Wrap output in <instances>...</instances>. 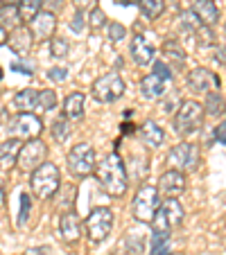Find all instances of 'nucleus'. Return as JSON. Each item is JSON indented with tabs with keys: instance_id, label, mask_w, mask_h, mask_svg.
<instances>
[{
	"instance_id": "5701e85b",
	"label": "nucleus",
	"mask_w": 226,
	"mask_h": 255,
	"mask_svg": "<svg viewBox=\"0 0 226 255\" xmlns=\"http://www.w3.org/2000/svg\"><path fill=\"white\" fill-rule=\"evenodd\" d=\"M165 79L159 77V75H147V77L140 82V95L145 97V100H159V97L165 95Z\"/></svg>"
},
{
	"instance_id": "423d86ee",
	"label": "nucleus",
	"mask_w": 226,
	"mask_h": 255,
	"mask_svg": "<svg viewBox=\"0 0 226 255\" xmlns=\"http://www.w3.org/2000/svg\"><path fill=\"white\" fill-rule=\"evenodd\" d=\"M91 95L100 104H113V102H118L125 95V79L116 70H109L106 75L95 79V84L91 88Z\"/></svg>"
},
{
	"instance_id": "ea45409f",
	"label": "nucleus",
	"mask_w": 226,
	"mask_h": 255,
	"mask_svg": "<svg viewBox=\"0 0 226 255\" xmlns=\"http://www.w3.org/2000/svg\"><path fill=\"white\" fill-rule=\"evenodd\" d=\"M61 9H63V0H43V11H50V14L57 16Z\"/></svg>"
},
{
	"instance_id": "37998d69",
	"label": "nucleus",
	"mask_w": 226,
	"mask_h": 255,
	"mask_svg": "<svg viewBox=\"0 0 226 255\" xmlns=\"http://www.w3.org/2000/svg\"><path fill=\"white\" fill-rule=\"evenodd\" d=\"M213 59H215L217 63H222V66H226V45H217Z\"/></svg>"
},
{
	"instance_id": "8fccbe9b",
	"label": "nucleus",
	"mask_w": 226,
	"mask_h": 255,
	"mask_svg": "<svg viewBox=\"0 0 226 255\" xmlns=\"http://www.w3.org/2000/svg\"><path fill=\"white\" fill-rule=\"evenodd\" d=\"M0 82H2V68H0Z\"/></svg>"
},
{
	"instance_id": "09e8293b",
	"label": "nucleus",
	"mask_w": 226,
	"mask_h": 255,
	"mask_svg": "<svg viewBox=\"0 0 226 255\" xmlns=\"http://www.w3.org/2000/svg\"><path fill=\"white\" fill-rule=\"evenodd\" d=\"M20 0H0V5H18Z\"/></svg>"
},
{
	"instance_id": "58836bf2",
	"label": "nucleus",
	"mask_w": 226,
	"mask_h": 255,
	"mask_svg": "<svg viewBox=\"0 0 226 255\" xmlns=\"http://www.w3.org/2000/svg\"><path fill=\"white\" fill-rule=\"evenodd\" d=\"M48 79H50V82H54V84L66 82V79H68V70H66V68H50V70H48Z\"/></svg>"
},
{
	"instance_id": "c85d7f7f",
	"label": "nucleus",
	"mask_w": 226,
	"mask_h": 255,
	"mask_svg": "<svg viewBox=\"0 0 226 255\" xmlns=\"http://www.w3.org/2000/svg\"><path fill=\"white\" fill-rule=\"evenodd\" d=\"M70 131H72V127H70V120H68L66 116L57 118V120L52 122V138H54V142H66L68 135H70Z\"/></svg>"
},
{
	"instance_id": "ddd939ff",
	"label": "nucleus",
	"mask_w": 226,
	"mask_h": 255,
	"mask_svg": "<svg viewBox=\"0 0 226 255\" xmlns=\"http://www.w3.org/2000/svg\"><path fill=\"white\" fill-rule=\"evenodd\" d=\"M186 183L188 178L183 172H177V169H168V172L161 174L159 178V194L165 199H177L179 194H183V190H186Z\"/></svg>"
},
{
	"instance_id": "9b49d317",
	"label": "nucleus",
	"mask_w": 226,
	"mask_h": 255,
	"mask_svg": "<svg viewBox=\"0 0 226 255\" xmlns=\"http://www.w3.org/2000/svg\"><path fill=\"white\" fill-rule=\"evenodd\" d=\"M45 156H48V144L41 138H34L23 142V149L18 156V169L20 172H34L36 167L45 163Z\"/></svg>"
},
{
	"instance_id": "c9c22d12",
	"label": "nucleus",
	"mask_w": 226,
	"mask_h": 255,
	"mask_svg": "<svg viewBox=\"0 0 226 255\" xmlns=\"http://www.w3.org/2000/svg\"><path fill=\"white\" fill-rule=\"evenodd\" d=\"M127 36V29L122 27L120 23H109V39L113 41V43H118V41H122Z\"/></svg>"
},
{
	"instance_id": "4c0bfd02",
	"label": "nucleus",
	"mask_w": 226,
	"mask_h": 255,
	"mask_svg": "<svg viewBox=\"0 0 226 255\" xmlns=\"http://www.w3.org/2000/svg\"><path fill=\"white\" fill-rule=\"evenodd\" d=\"M84 27H86V20H84V11H77L75 9V14H72V20H70V29L75 34L84 32Z\"/></svg>"
},
{
	"instance_id": "473e14b6",
	"label": "nucleus",
	"mask_w": 226,
	"mask_h": 255,
	"mask_svg": "<svg viewBox=\"0 0 226 255\" xmlns=\"http://www.w3.org/2000/svg\"><path fill=\"white\" fill-rule=\"evenodd\" d=\"M88 27H91V32H100V29L106 27V14L102 9H93L88 11Z\"/></svg>"
},
{
	"instance_id": "f704fd0d",
	"label": "nucleus",
	"mask_w": 226,
	"mask_h": 255,
	"mask_svg": "<svg viewBox=\"0 0 226 255\" xmlns=\"http://www.w3.org/2000/svg\"><path fill=\"white\" fill-rule=\"evenodd\" d=\"M29 208H32V199H29L27 192H23L20 194V212H18V219H16L18 226H25V222H27V217H29Z\"/></svg>"
},
{
	"instance_id": "4468645a",
	"label": "nucleus",
	"mask_w": 226,
	"mask_h": 255,
	"mask_svg": "<svg viewBox=\"0 0 226 255\" xmlns=\"http://www.w3.org/2000/svg\"><path fill=\"white\" fill-rule=\"evenodd\" d=\"M32 29V36L36 43H43V41H50L54 36V29H57V16L50 14V11H41L32 23L27 25Z\"/></svg>"
},
{
	"instance_id": "49530a36",
	"label": "nucleus",
	"mask_w": 226,
	"mask_h": 255,
	"mask_svg": "<svg viewBox=\"0 0 226 255\" xmlns=\"http://www.w3.org/2000/svg\"><path fill=\"white\" fill-rule=\"evenodd\" d=\"M5 206V178L0 176V208Z\"/></svg>"
},
{
	"instance_id": "7ed1b4c3",
	"label": "nucleus",
	"mask_w": 226,
	"mask_h": 255,
	"mask_svg": "<svg viewBox=\"0 0 226 255\" xmlns=\"http://www.w3.org/2000/svg\"><path fill=\"white\" fill-rule=\"evenodd\" d=\"M204 104H199V102L195 100H186L179 104L177 113H174V131H177L179 135H183V138H188V135L197 133L199 129H202L204 125Z\"/></svg>"
},
{
	"instance_id": "a878e982",
	"label": "nucleus",
	"mask_w": 226,
	"mask_h": 255,
	"mask_svg": "<svg viewBox=\"0 0 226 255\" xmlns=\"http://www.w3.org/2000/svg\"><path fill=\"white\" fill-rule=\"evenodd\" d=\"M163 52H165V57H168V63H174L177 68H181L183 63H186V50L181 48L179 41L170 39L168 43L163 45Z\"/></svg>"
},
{
	"instance_id": "b1692460",
	"label": "nucleus",
	"mask_w": 226,
	"mask_h": 255,
	"mask_svg": "<svg viewBox=\"0 0 226 255\" xmlns=\"http://www.w3.org/2000/svg\"><path fill=\"white\" fill-rule=\"evenodd\" d=\"M0 25L9 32L23 25V16H20L18 5H0Z\"/></svg>"
},
{
	"instance_id": "a18cd8bd",
	"label": "nucleus",
	"mask_w": 226,
	"mask_h": 255,
	"mask_svg": "<svg viewBox=\"0 0 226 255\" xmlns=\"http://www.w3.org/2000/svg\"><path fill=\"white\" fill-rule=\"evenodd\" d=\"M7 41H9V29L0 25V45H7Z\"/></svg>"
},
{
	"instance_id": "39448f33",
	"label": "nucleus",
	"mask_w": 226,
	"mask_h": 255,
	"mask_svg": "<svg viewBox=\"0 0 226 255\" xmlns=\"http://www.w3.org/2000/svg\"><path fill=\"white\" fill-rule=\"evenodd\" d=\"M84 228H86V240L91 244H102L113 231V212L104 206L93 208L84 222Z\"/></svg>"
},
{
	"instance_id": "20e7f679",
	"label": "nucleus",
	"mask_w": 226,
	"mask_h": 255,
	"mask_svg": "<svg viewBox=\"0 0 226 255\" xmlns=\"http://www.w3.org/2000/svg\"><path fill=\"white\" fill-rule=\"evenodd\" d=\"M161 206V194L156 185H140L138 192L134 197V203H131V212H134V219L140 224H152L154 222V215Z\"/></svg>"
},
{
	"instance_id": "72a5a7b5",
	"label": "nucleus",
	"mask_w": 226,
	"mask_h": 255,
	"mask_svg": "<svg viewBox=\"0 0 226 255\" xmlns=\"http://www.w3.org/2000/svg\"><path fill=\"white\" fill-rule=\"evenodd\" d=\"M68 48H70V43H68L66 39H61V36H54V39H50V52H52V57L63 59L68 54Z\"/></svg>"
},
{
	"instance_id": "de8ad7c7",
	"label": "nucleus",
	"mask_w": 226,
	"mask_h": 255,
	"mask_svg": "<svg viewBox=\"0 0 226 255\" xmlns=\"http://www.w3.org/2000/svg\"><path fill=\"white\" fill-rule=\"evenodd\" d=\"M120 5H140V0H120Z\"/></svg>"
},
{
	"instance_id": "dca6fc26",
	"label": "nucleus",
	"mask_w": 226,
	"mask_h": 255,
	"mask_svg": "<svg viewBox=\"0 0 226 255\" xmlns=\"http://www.w3.org/2000/svg\"><path fill=\"white\" fill-rule=\"evenodd\" d=\"M7 45H9V50L14 54H18V57H25V54L32 50V45H34L32 29H29L27 25H20V27H16L14 32H9V41H7Z\"/></svg>"
},
{
	"instance_id": "f3484780",
	"label": "nucleus",
	"mask_w": 226,
	"mask_h": 255,
	"mask_svg": "<svg viewBox=\"0 0 226 255\" xmlns=\"http://www.w3.org/2000/svg\"><path fill=\"white\" fill-rule=\"evenodd\" d=\"M20 149H23V142L16 138H9L5 142H0V169H14L18 165V156H20Z\"/></svg>"
},
{
	"instance_id": "9d476101",
	"label": "nucleus",
	"mask_w": 226,
	"mask_h": 255,
	"mask_svg": "<svg viewBox=\"0 0 226 255\" xmlns=\"http://www.w3.org/2000/svg\"><path fill=\"white\" fill-rule=\"evenodd\" d=\"M168 165L170 169H177V172H195L199 167V149L197 144L193 142H179L174 144L168 154Z\"/></svg>"
},
{
	"instance_id": "bb28decb",
	"label": "nucleus",
	"mask_w": 226,
	"mask_h": 255,
	"mask_svg": "<svg viewBox=\"0 0 226 255\" xmlns=\"http://www.w3.org/2000/svg\"><path fill=\"white\" fill-rule=\"evenodd\" d=\"M18 9H20V16H23V23L29 25L41 11H43V0H20Z\"/></svg>"
},
{
	"instance_id": "412c9836",
	"label": "nucleus",
	"mask_w": 226,
	"mask_h": 255,
	"mask_svg": "<svg viewBox=\"0 0 226 255\" xmlns=\"http://www.w3.org/2000/svg\"><path fill=\"white\" fill-rule=\"evenodd\" d=\"M138 138L143 140L147 147H161L165 140V131L161 129L154 120H145L143 125L138 127Z\"/></svg>"
},
{
	"instance_id": "2eb2a0df",
	"label": "nucleus",
	"mask_w": 226,
	"mask_h": 255,
	"mask_svg": "<svg viewBox=\"0 0 226 255\" xmlns=\"http://www.w3.org/2000/svg\"><path fill=\"white\" fill-rule=\"evenodd\" d=\"M129 54L138 68H145V66H149V63H154V45H152V41H149L147 36H143V34H136L134 39H131Z\"/></svg>"
},
{
	"instance_id": "2f4dec72",
	"label": "nucleus",
	"mask_w": 226,
	"mask_h": 255,
	"mask_svg": "<svg viewBox=\"0 0 226 255\" xmlns=\"http://www.w3.org/2000/svg\"><path fill=\"white\" fill-rule=\"evenodd\" d=\"M39 104H41V113L54 111L59 104V97L54 91H39Z\"/></svg>"
},
{
	"instance_id": "0eeeda50",
	"label": "nucleus",
	"mask_w": 226,
	"mask_h": 255,
	"mask_svg": "<svg viewBox=\"0 0 226 255\" xmlns=\"http://www.w3.org/2000/svg\"><path fill=\"white\" fill-rule=\"evenodd\" d=\"M183 217H186V212H183V206L177 201V199H163L159 210H156V215H154L152 231L159 233V235H163V233L170 235L177 226H181Z\"/></svg>"
},
{
	"instance_id": "6e6552de",
	"label": "nucleus",
	"mask_w": 226,
	"mask_h": 255,
	"mask_svg": "<svg viewBox=\"0 0 226 255\" xmlns=\"http://www.w3.org/2000/svg\"><path fill=\"white\" fill-rule=\"evenodd\" d=\"M66 160H68V169H70L72 176L84 178V176L95 174L97 158H95V149H93L88 142H77L68 151Z\"/></svg>"
},
{
	"instance_id": "f03ea898",
	"label": "nucleus",
	"mask_w": 226,
	"mask_h": 255,
	"mask_svg": "<svg viewBox=\"0 0 226 255\" xmlns=\"http://www.w3.org/2000/svg\"><path fill=\"white\" fill-rule=\"evenodd\" d=\"M61 185V172L54 163H48L45 160L41 167H36L32 172V178H29V188H32V194L41 201L54 197V192Z\"/></svg>"
},
{
	"instance_id": "6ab92c4d",
	"label": "nucleus",
	"mask_w": 226,
	"mask_h": 255,
	"mask_svg": "<svg viewBox=\"0 0 226 255\" xmlns=\"http://www.w3.org/2000/svg\"><path fill=\"white\" fill-rule=\"evenodd\" d=\"M14 109L18 113H41V104H39V91H32V88H25L18 91L11 100Z\"/></svg>"
},
{
	"instance_id": "a211bd4d",
	"label": "nucleus",
	"mask_w": 226,
	"mask_h": 255,
	"mask_svg": "<svg viewBox=\"0 0 226 255\" xmlns=\"http://www.w3.org/2000/svg\"><path fill=\"white\" fill-rule=\"evenodd\" d=\"M59 231H61V237L66 242H77L82 237V219L77 217V212H63L61 219H59Z\"/></svg>"
},
{
	"instance_id": "aec40b11",
	"label": "nucleus",
	"mask_w": 226,
	"mask_h": 255,
	"mask_svg": "<svg viewBox=\"0 0 226 255\" xmlns=\"http://www.w3.org/2000/svg\"><path fill=\"white\" fill-rule=\"evenodd\" d=\"M84 104H86V95L79 91L70 93V95L63 100V116L70 122H79L84 118Z\"/></svg>"
},
{
	"instance_id": "4be33fe9",
	"label": "nucleus",
	"mask_w": 226,
	"mask_h": 255,
	"mask_svg": "<svg viewBox=\"0 0 226 255\" xmlns=\"http://www.w3.org/2000/svg\"><path fill=\"white\" fill-rule=\"evenodd\" d=\"M193 11L197 14V18L202 20V25H208V27H213V25L220 20V7H217L213 0H195Z\"/></svg>"
},
{
	"instance_id": "f8f14e48",
	"label": "nucleus",
	"mask_w": 226,
	"mask_h": 255,
	"mask_svg": "<svg viewBox=\"0 0 226 255\" xmlns=\"http://www.w3.org/2000/svg\"><path fill=\"white\" fill-rule=\"evenodd\" d=\"M188 86H190V91L193 93H213V91H220L222 86V79L220 75H215L213 70H208V68H193L190 70V75H188Z\"/></svg>"
},
{
	"instance_id": "7c9ffc66",
	"label": "nucleus",
	"mask_w": 226,
	"mask_h": 255,
	"mask_svg": "<svg viewBox=\"0 0 226 255\" xmlns=\"http://www.w3.org/2000/svg\"><path fill=\"white\" fill-rule=\"evenodd\" d=\"M152 255H174L172 242H170L168 233H163V235L154 233V249H152Z\"/></svg>"
},
{
	"instance_id": "c03bdc74",
	"label": "nucleus",
	"mask_w": 226,
	"mask_h": 255,
	"mask_svg": "<svg viewBox=\"0 0 226 255\" xmlns=\"http://www.w3.org/2000/svg\"><path fill=\"white\" fill-rule=\"evenodd\" d=\"M11 68H14V70L25 72V75H32V68H29V66H25V63H20V61H14V63H11Z\"/></svg>"
},
{
	"instance_id": "c756f323",
	"label": "nucleus",
	"mask_w": 226,
	"mask_h": 255,
	"mask_svg": "<svg viewBox=\"0 0 226 255\" xmlns=\"http://www.w3.org/2000/svg\"><path fill=\"white\" fill-rule=\"evenodd\" d=\"M195 43H197L199 50L215 45V34H213V27H208V25H202V27L195 32Z\"/></svg>"
},
{
	"instance_id": "a19ab883",
	"label": "nucleus",
	"mask_w": 226,
	"mask_h": 255,
	"mask_svg": "<svg viewBox=\"0 0 226 255\" xmlns=\"http://www.w3.org/2000/svg\"><path fill=\"white\" fill-rule=\"evenodd\" d=\"M77 11H93L97 7V0H72Z\"/></svg>"
},
{
	"instance_id": "e433bc0d",
	"label": "nucleus",
	"mask_w": 226,
	"mask_h": 255,
	"mask_svg": "<svg viewBox=\"0 0 226 255\" xmlns=\"http://www.w3.org/2000/svg\"><path fill=\"white\" fill-rule=\"evenodd\" d=\"M154 75H159V77H163L165 82H170V79H172L170 63L168 61H154Z\"/></svg>"
},
{
	"instance_id": "f257e3e1",
	"label": "nucleus",
	"mask_w": 226,
	"mask_h": 255,
	"mask_svg": "<svg viewBox=\"0 0 226 255\" xmlns=\"http://www.w3.org/2000/svg\"><path fill=\"white\" fill-rule=\"evenodd\" d=\"M95 176H97L100 188L104 190L106 194H111V197H122V194L127 192V188H129V176H127L125 160L120 158L118 151L106 154L104 158L97 163Z\"/></svg>"
},
{
	"instance_id": "79ce46f5",
	"label": "nucleus",
	"mask_w": 226,
	"mask_h": 255,
	"mask_svg": "<svg viewBox=\"0 0 226 255\" xmlns=\"http://www.w3.org/2000/svg\"><path fill=\"white\" fill-rule=\"evenodd\" d=\"M215 138H217V142L226 144V120H222L220 125L215 127Z\"/></svg>"
},
{
	"instance_id": "393cba45",
	"label": "nucleus",
	"mask_w": 226,
	"mask_h": 255,
	"mask_svg": "<svg viewBox=\"0 0 226 255\" xmlns=\"http://www.w3.org/2000/svg\"><path fill=\"white\" fill-rule=\"evenodd\" d=\"M204 111L208 113V116L217 118L222 116V113L226 111V100L220 95V91H213L206 95V102H204Z\"/></svg>"
},
{
	"instance_id": "cd10ccee",
	"label": "nucleus",
	"mask_w": 226,
	"mask_h": 255,
	"mask_svg": "<svg viewBox=\"0 0 226 255\" xmlns=\"http://www.w3.org/2000/svg\"><path fill=\"white\" fill-rule=\"evenodd\" d=\"M138 7H140V11H143L145 18L156 20L165 11V0H140Z\"/></svg>"
},
{
	"instance_id": "1a4fd4ad",
	"label": "nucleus",
	"mask_w": 226,
	"mask_h": 255,
	"mask_svg": "<svg viewBox=\"0 0 226 255\" xmlns=\"http://www.w3.org/2000/svg\"><path fill=\"white\" fill-rule=\"evenodd\" d=\"M7 131H9L11 138L27 142V140H34L41 135L43 122H41V118L36 113H16L9 120V125H7Z\"/></svg>"
}]
</instances>
